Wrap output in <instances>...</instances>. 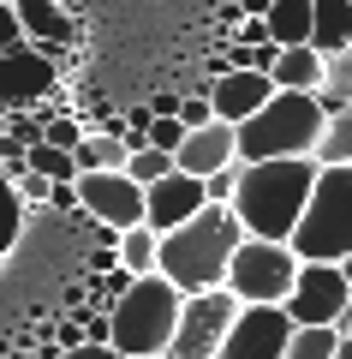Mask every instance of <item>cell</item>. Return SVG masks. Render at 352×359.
Returning <instances> with one entry per match:
<instances>
[{
  "mask_svg": "<svg viewBox=\"0 0 352 359\" xmlns=\"http://www.w3.org/2000/svg\"><path fill=\"white\" fill-rule=\"evenodd\" d=\"M316 108H323V114H340V108H352V48H340V54H328V60H323Z\"/></svg>",
  "mask_w": 352,
  "mask_h": 359,
  "instance_id": "obj_21",
  "label": "cell"
},
{
  "mask_svg": "<svg viewBox=\"0 0 352 359\" xmlns=\"http://www.w3.org/2000/svg\"><path fill=\"white\" fill-rule=\"evenodd\" d=\"M263 25L281 48H311V0H269Z\"/></svg>",
  "mask_w": 352,
  "mask_h": 359,
  "instance_id": "obj_17",
  "label": "cell"
},
{
  "mask_svg": "<svg viewBox=\"0 0 352 359\" xmlns=\"http://www.w3.org/2000/svg\"><path fill=\"white\" fill-rule=\"evenodd\" d=\"M54 359H120V353H113V341H78V347H60Z\"/></svg>",
  "mask_w": 352,
  "mask_h": 359,
  "instance_id": "obj_33",
  "label": "cell"
},
{
  "mask_svg": "<svg viewBox=\"0 0 352 359\" xmlns=\"http://www.w3.org/2000/svg\"><path fill=\"white\" fill-rule=\"evenodd\" d=\"M24 162H30V174L54 180V186H72V180H78V156H72V150H60V144H30Z\"/></svg>",
  "mask_w": 352,
  "mask_h": 359,
  "instance_id": "obj_23",
  "label": "cell"
},
{
  "mask_svg": "<svg viewBox=\"0 0 352 359\" xmlns=\"http://www.w3.org/2000/svg\"><path fill=\"white\" fill-rule=\"evenodd\" d=\"M120 359H162V353H120Z\"/></svg>",
  "mask_w": 352,
  "mask_h": 359,
  "instance_id": "obj_40",
  "label": "cell"
},
{
  "mask_svg": "<svg viewBox=\"0 0 352 359\" xmlns=\"http://www.w3.org/2000/svg\"><path fill=\"white\" fill-rule=\"evenodd\" d=\"M239 318V299L227 287H203V294H185L174 323V341H167V359H221V341Z\"/></svg>",
  "mask_w": 352,
  "mask_h": 359,
  "instance_id": "obj_7",
  "label": "cell"
},
{
  "mask_svg": "<svg viewBox=\"0 0 352 359\" xmlns=\"http://www.w3.org/2000/svg\"><path fill=\"white\" fill-rule=\"evenodd\" d=\"M78 204H84V216L101 222V228H132V222H143V186L126 180V174H113V168L78 174Z\"/></svg>",
  "mask_w": 352,
  "mask_h": 359,
  "instance_id": "obj_11",
  "label": "cell"
},
{
  "mask_svg": "<svg viewBox=\"0 0 352 359\" xmlns=\"http://www.w3.org/2000/svg\"><path fill=\"white\" fill-rule=\"evenodd\" d=\"M30 359H42V353H30Z\"/></svg>",
  "mask_w": 352,
  "mask_h": 359,
  "instance_id": "obj_41",
  "label": "cell"
},
{
  "mask_svg": "<svg viewBox=\"0 0 352 359\" xmlns=\"http://www.w3.org/2000/svg\"><path fill=\"white\" fill-rule=\"evenodd\" d=\"M316 168H352V108L323 120V138H316Z\"/></svg>",
  "mask_w": 352,
  "mask_h": 359,
  "instance_id": "obj_22",
  "label": "cell"
},
{
  "mask_svg": "<svg viewBox=\"0 0 352 359\" xmlns=\"http://www.w3.org/2000/svg\"><path fill=\"white\" fill-rule=\"evenodd\" d=\"M323 108L316 90H275L251 120H239V162H275V156H311L323 138Z\"/></svg>",
  "mask_w": 352,
  "mask_h": 359,
  "instance_id": "obj_3",
  "label": "cell"
},
{
  "mask_svg": "<svg viewBox=\"0 0 352 359\" xmlns=\"http://www.w3.org/2000/svg\"><path fill=\"white\" fill-rule=\"evenodd\" d=\"M150 114H179V96H150Z\"/></svg>",
  "mask_w": 352,
  "mask_h": 359,
  "instance_id": "obj_36",
  "label": "cell"
},
{
  "mask_svg": "<svg viewBox=\"0 0 352 359\" xmlns=\"http://www.w3.org/2000/svg\"><path fill=\"white\" fill-rule=\"evenodd\" d=\"M179 306H185V294L167 282L162 269H155V276H138L126 294L113 299V311H108V341H113V353H162V359H167Z\"/></svg>",
  "mask_w": 352,
  "mask_h": 359,
  "instance_id": "obj_4",
  "label": "cell"
},
{
  "mask_svg": "<svg viewBox=\"0 0 352 359\" xmlns=\"http://www.w3.org/2000/svg\"><path fill=\"white\" fill-rule=\"evenodd\" d=\"M162 174H174V156L155 150V144H138V150L126 156V180H138V186H155Z\"/></svg>",
  "mask_w": 352,
  "mask_h": 359,
  "instance_id": "obj_25",
  "label": "cell"
},
{
  "mask_svg": "<svg viewBox=\"0 0 352 359\" xmlns=\"http://www.w3.org/2000/svg\"><path fill=\"white\" fill-rule=\"evenodd\" d=\"M143 138H150L155 150H167V156H174L179 144H185V120H179V114H155V120H150V132H143Z\"/></svg>",
  "mask_w": 352,
  "mask_h": 359,
  "instance_id": "obj_28",
  "label": "cell"
},
{
  "mask_svg": "<svg viewBox=\"0 0 352 359\" xmlns=\"http://www.w3.org/2000/svg\"><path fill=\"white\" fill-rule=\"evenodd\" d=\"M311 48L323 60L352 48V0H311Z\"/></svg>",
  "mask_w": 352,
  "mask_h": 359,
  "instance_id": "obj_16",
  "label": "cell"
},
{
  "mask_svg": "<svg viewBox=\"0 0 352 359\" xmlns=\"http://www.w3.org/2000/svg\"><path fill=\"white\" fill-rule=\"evenodd\" d=\"M269 78H275V90H316L323 84V54L316 48H281Z\"/></svg>",
  "mask_w": 352,
  "mask_h": 359,
  "instance_id": "obj_19",
  "label": "cell"
},
{
  "mask_svg": "<svg viewBox=\"0 0 352 359\" xmlns=\"http://www.w3.org/2000/svg\"><path fill=\"white\" fill-rule=\"evenodd\" d=\"M269 96H275V78L269 72H245V66H221L215 84H209V108H215V120H227V126L251 120Z\"/></svg>",
  "mask_w": 352,
  "mask_h": 359,
  "instance_id": "obj_13",
  "label": "cell"
},
{
  "mask_svg": "<svg viewBox=\"0 0 352 359\" xmlns=\"http://www.w3.org/2000/svg\"><path fill=\"white\" fill-rule=\"evenodd\" d=\"M346 276H340V264H299V276H293V287H287V318L299 323H323V330H335V318H340V306H346Z\"/></svg>",
  "mask_w": 352,
  "mask_h": 359,
  "instance_id": "obj_8",
  "label": "cell"
},
{
  "mask_svg": "<svg viewBox=\"0 0 352 359\" xmlns=\"http://www.w3.org/2000/svg\"><path fill=\"white\" fill-rule=\"evenodd\" d=\"M239 168H245V162H227V168H215V174L203 180V198H209V204H233V192H239Z\"/></svg>",
  "mask_w": 352,
  "mask_h": 359,
  "instance_id": "obj_29",
  "label": "cell"
},
{
  "mask_svg": "<svg viewBox=\"0 0 352 359\" xmlns=\"http://www.w3.org/2000/svg\"><path fill=\"white\" fill-rule=\"evenodd\" d=\"M18 25H24V42H36V48H66L72 42V18H66L60 0H13Z\"/></svg>",
  "mask_w": 352,
  "mask_h": 359,
  "instance_id": "obj_15",
  "label": "cell"
},
{
  "mask_svg": "<svg viewBox=\"0 0 352 359\" xmlns=\"http://www.w3.org/2000/svg\"><path fill=\"white\" fill-rule=\"evenodd\" d=\"M239 42H245V48H263V42H275V36H269L263 18H239ZM275 48H281V42H275Z\"/></svg>",
  "mask_w": 352,
  "mask_h": 359,
  "instance_id": "obj_34",
  "label": "cell"
},
{
  "mask_svg": "<svg viewBox=\"0 0 352 359\" xmlns=\"http://www.w3.org/2000/svg\"><path fill=\"white\" fill-rule=\"evenodd\" d=\"M340 276H346V287H352V252H346V257H340Z\"/></svg>",
  "mask_w": 352,
  "mask_h": 359,
  "instance_id": "obj_39",
  "label": "cell"
},
{
  "mask_svg": "<svg viewBox=\"0 0 352 359\" xmlns=\"http://www.w3.org/2000/svg\"><path fill=\"white\" fill-rule=\"evenodd\" d=\"M335 341H340V330L304 323V330H293V341H287V359H335Z\"/></svg>",
  "mask_w": 352,
  "mask_h": 359,
  "instance_id": "obj_24",
  "label": "cell"
},
{
  "mask_svg": "<svg viewBox=\"0 0 352 359\" xmlns=\"http://www.w3.org/2000/svg\"><path fill=\"white\" fill-rule=\"evenodd\" d=\"M287 245L299 252V264H340L352 252V168H316V186Z\"/></svg>",
  "mask_w": 352,
  "mask_h": 359,
  "instance_id": "obj_5",
  "label": "cell"
},
{
  "mask_svg": "<svg viewBox=\"0 0 352 359\" xmlns=\"http://www.w3.org/2000/svg\"><path fill=\"white\" fill-rule=\"evenodd\" d=\"M316 186L311 156H275V162H245L239 192H233V216L251 240H293L304 216V198Z\"/></svg>",
  "mask_w": 352,
  "mask_h": 359,
  "instance_id": "obj_1",
  "label": "cell"
},
{
  "mask_svg": "<svg viewBox=\"0 0 352 359\" xmlns=\"http://www.w3.org/2000/svg\"><path fill=\"white\" fill-rule=\"evenodd\" d=\"M239 240H245V228H239V216H233V204H203L191 222H179L174 233H162L155 269H162L179 294L221 287L227 264H233V252H239Z\"/></svg>",
  "mask_w": 352,
  "mask_h": 359,
  "instance_id": "obj_2",
  "label": "cell"
},
{
  "mask_svg": "<svg viewBox=\"0 0 352 359\" xmlns=\"http://www.w3.org/2000/svg\"><path fill=\"white\" fill-rule=\"evenodd\" d=\"M335 330H340V335H352V294H346V306H340V318H335Z\"/></svg>",
  "mask_w": 352,
  "mask_h": 359,
  "instance_id": "obj_37",
  "label": "cell"
},
{
  "mask_svg": "<svg viewBox=\"0 0 352 359\" xmlns=\"http://www.w3.org/2000/svg\"><path fill=\"white\" fill-rule=\"evenodd\" d=\"M42 114V144H60V150H78V138H84V120H66V114H48V108H36Z\"/></svg>",
  "mask_w": 352,
  "mask_h": 359,
  "instance_id": "obj_27",
  "label": "cell"
},
{
  "mask_svg": "<svg viewBox=\"0 0 352 359\" xmlns=\"http://www.w3.org/2000/svg\"><path fill=\"white\" fill-rule=\"evenodd\" d=\"M227 162H239V126H227V120L191 126L185 144L174 150V168L179 174H197V180H209L215 168H227Z\"/></svg>",
  "mask_w": 352,
  "mask_h": 359,
  "instance_id": "obj_14",
  "label": "cell"
},
{
  "mask_svg": "<svg viewBox=\"0 0 352 359\" xmlns=\"http://www.w3.org/2000/svg\"><path fill=\"white\" fill-rule=\"evenodd\" d=\"M78 174H101V168H113V174H126V138H113V132H84L78 138Z\"/></svg>",
  "mask_w": 352,
  "mask_h": 359,
  "instance_id": "obj_20",
  "label": "cell"
},
{
  "mask_svg": "<svg viewBox=\"0 0 352 359\" xmlns=\"http://www.w3.org/2000/svg\"><path fill=\"white\" fill-rule=\"evenodd\" d=\"M203 204H209V198H203V180L197 174H179V168L162 174L155 186H143V222H150L155 233H174L179 222H191Z\"/></svg>",
  "mask_w": 352,
  "mask_h": 359,
  "instance_id": "obj_12",
  "label": "cell"
},
{
  "mask_svg": "<svg viewBox=\"0 0 352 359\" xmlns=\"http://www.w3.org/2000/svg\"><path fill=\"white\" fill-rule=\"evenodd\" d=\"M48 186H54V180L24 174V180H18V198H24V204H48Z\"/></svg>",
  "mask_w": 352,
  "mask_h": 359,
  "instance_id": "obj_35",
  "label": "cell"
},
{
  "mask_svg": "<svg viewBox=\"0 0 352 359\" xmlns=\"http://www.w3.org/2000/svg\"><path fill=\"white\" fill-rule=\"evenodd\" d=\"M18 42H24V25H18L13 0H0V54H6V48H18Z\"/></svg>",
  "mask_w": 352,
  "mask_h": 359,
  "instance_id": "obj_31",
  "label": "cell"
},
{
  "mask_svg": "<svg viewBox=\"0 0 352 359\" xmlns=\"http://www.w3.org/2000/svg\"><path fill=\"white\" fill-rule=\"evenodd\" d=\"M54 84H60V72H54V54L36 48V42H18V48L0 54V108H42L54 96Z\"/></svg>",
  "mask_w": 352,
  "mask_h": 359,
  "instance_id": "obj_9",
  "label": "cell"
},
{
  "mask_svg": "<svg viewBox=\"0 0 352 359\" xmlns=\"http://www.w3.org/2000/svg\"><path fill=\"white\" fill-rule=\"evenodd\" d=\"M293 330L299 323L287 318V306H239V318L221 341V359H287Z\"/></svg>",
  "mask_w": 352,
  "mask_h": 359,
  "instance_id": "obj_10",
  "label": "cell"
},
{
  "mask_svg": "<svg viewBox=\"0 0 352 359\" xmlns=\"http://www.w3.org/2000/svg\"><path fill=\"white\" fill-rule=\"evenodd\" d=\"M335 359H352V335H340V341H335Z\"/></svg>",
  "mask_w": 352,
  "mask_h": 359,
  "instance_id": "obj_38",
  "label": "cell"
},
{
  "mask_svg": "<svg viewBox=\"0 0 352 359\" xmlns=\"http://www.w3.org/2000/svg\"><path fill=\"white\" fill-rule=\"evenodd\" d=\"M18 222H24V198H18V186L6 174H0V257L13 252V240H18Z\"/></svg>",
  "mask_w": 352,
  "mask_h": 359,
  "instance_id": "obj_26",
  "label": "cell"
},
{
  "mask_svg": "<svg viewBox=\"0 0 352 359\" xmlns=\"http://www.w3.org/2000/svg\"><path fill=\"white\" fill-rule=\"evenodd\" d=\"M113 257H120V269H132V276H155L162 233H155L150 222H132V228H120V245H113Z\"/></svg>",
  "mask_w": 352,
  "mask_h": 359,
  "instance_id": "obj_18",
  "label": "cell"
},
{
  "mask_svg": "<svg viewBox=\"0 0 352 359\" xmlns=\"http://www.w3.org/2000/svg\"><path fill=\"white\" fill-rule=\"evenodd\" d=\"M293 276H299V252H293L287 240H251L245 233L239 252H233V264H227V294L239 299V306H281L293 287Z\"/></svg>",
  "mask_w": 352,
  "mask_h": 359,
  "instance_id": "obj_6",
  "label": "cell"
},
{
  "mask_svg": "<svg viewBox=\"0 0 352 359\" xmlns=\"http://www.w3.org/2000/svg\"><path fill=\"white\" fill-rule=\"evenodd\" d=\"M48 210H60V216H84V204H78V180H72V186H48Z\"/></svg>",
  "mask_w": 352,
  "mask_h": 359,
  "instance_id": "obj_32",
  "label": "cell"
},
{
  "mask_svg": "<svg viewBox=\"0 0 352 359\" xmlns=\"http://www.w3.org/2000/svg\"><path fill=\"white\" fill-rule=\"evenodd\" d=\"M179 120H185V132H191V126H209V120H215L209 96H179Z\"/></svg>",
  "mask_w": 352,
  "mask_h": 359,
  "instance_id": "obj_30",
  "label": "cell"
}]
</instances>
